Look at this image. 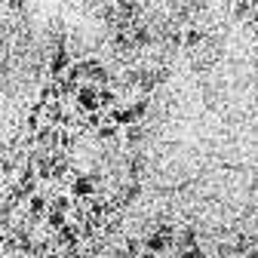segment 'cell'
<instances>
[{
  "label": "cell",
  "mask_w": 258,
  "mask_h": 258,
  "mask_svg": "<svg viewBox=\"0 0 258 258\" xmlns=\"http://www.w3.org/2000/svg\"><path fill=\"white\" fill-rule=\"evenodd\" d=\"M99 92L102 89H95L92 83H83V86H77V92H74V102H77V108L80 111H99Z\"/></svg>",
  "instance_id": "obj_1"
},
{
  "label": "cell",
  "mask_w": 258,
  "mask_h": 258,
  "mask_svg": "<svg viewBox=\"0 0 258 258\" xmlns=\"http://www.w3.org/2000/svg\"><path fill=\"white\" fill-rule=\"evenodd\" d=\"M92 194H95V178H92V175H74V178H71V197L89 200Z\"/></svg>",
  "instance_id": "obj_2"
},
{
  "label": "cell",
  "mask_w": 258,
  "mask_h": 258,
  "mask_svg": "<svg viewBox=\"0 0 258 258\" xmlns=\"http://www.w3.org/2000/svg\"><path fill=\"white\" fill-rule=\"evenodd\" d=\"M68 68H71V55H68V49H64V46H58L52 52V58H49V74L52 77H61Z\"/></svg>",
  "instance_id": "obj_3"
},
{
  "label": "cell",
  "mask_w": 258,
  "mask_h": 258,
  "mask_svg": "<svg viewBox=\"0 0 258 258\" xmlns=\"http://www.w3.org/2000/svg\"><path fill=\"white\" fill-rule=\"evenodd\" d=\"M169 246H172V243H169L166 237H160L157 231H154V234H148V237H145V243H142V249H145V252H154V255H160V252H166Z\"/></svg>",
  "instance_id": "obj_4"
},
{
  "label": "cell",
  "mask_w": 258,
  "mask_h": 258,
  "mask_svg": "<svg viewBox=\"0 0 258 258\" xmlns=\"http://www.w3.org/2000/svg\"><path fill=\"white\" fill-rule=\"evenodd\" d=\"M111 123H117L120 129H126V126H133V123H139L136 120V114H133V108H111Z\"/></svg>",
  "instance_id": "obj_5"
},
{
  "label": "cell",
  "mask_w": 258,
  "mask_h": 258,
  "mask_svg": "<svg viewBox=\"0 0 258 258\" xmlns=\"http://www.w3.org/2000/svg\"><path fill=\"white\" fill-rule=\"evenodd\" d=\"M126 145H142L145 142V129L139 126V123H133V126H126Z\"/></svg>",
  "instance_id": "obj_6"
},
{
  "label": "cell",
  "mask_w": 258,
  "mask_h": 258,
  "mask_svg": "<svg viewBox=\"0 0 258 258\" xmlns=\"http://www.w3.org/2000/svg\"><path fill=\"white\" fill-rule=\"evenodd\" d=\"M99 108H102V111L117 108V92H114V89H102V92H99Z\"/></svg>",
  "instance_id": "obj_7"
},
{
  "label": "cell",
  "mask_w": 258,
  "mask_h": 258,
  "mask_svg": "<svg viewBox=\"0 0 258 258\" xmlns=\"http://www.w3.org/2000/svg\"><path fill=\"white\" fill-rule=\"evenodd\" d=\"M28 212H31V215H43V212H46V200L40 197V194H31V200H28Z\"/></svg>",
  "instance_id": "obj_8"
},
{
  "label": "cell",
  "mask_w": 258,
  "mask_h": 258,
  "mask_svg": "<svg viewBox=\"0 0 258 258\" xmlns=\"http://www.w3.org/2000/svg\"><path fill=\"white\" fill-rule=\"evenodd\" d=\"M117 133H120L117 123H102L99 126V142H111V139H117Z\"/></svg>",
  "instance_id": "obj_9"
},
{
  "label": "cell",
  "mask_w": 258,
  "mask_h": 258,
  "mask_svg": "<svg viewBox=\"0 0 258 258\" xmlns=\"http://www.w3.org/2000/svg\"><path fill=\"white\" fill-rule=\"evenodd\" d=\"M181 43H184V46H200V43H203V31H197V28H187V34L181 37Z\"/></svg>",
  "instance_id": "obj_10"
},
{
  "label": "cell",
  "mask_w": 258,
  "mask_h": 258,
  "mask_svg": "<svg viewBox=\"0 0 258 258\" xmlns=\"http://www.w3.org/2000/svg\"><path fill=\"white\" fill-rule=\"evenodd\" d=\"M49 209H55V212H64V215H68V209H71V197H55Z\"/></svg>",
  "instance_id": "obj_11"
},
{
  "label": "cell",
  "mask_w": 258,
  "mask_h": 258,
  "mask_svg": "<svg viewBox=\"0 0 258 258\" xmlns=\"http://www.w3.org/2000/svg\"><path fill=\"white\" fill-rule=\"evenodd\" d=\"M178 255H181V258H206L200 246H184V249H178Z\"/></svg>",
  "instance_id": "obj_12"
},
{
  "label": "cell",
  "mask_w": 258,
  "mask_h": 258,
  "mask_svg": "<svg viewBox=\"0 0 258 258\" xmlns=\"http://www.w3.org/2000/svg\"><path fill=\"white\" fill-rule=\"evenodd\" d=\"M133 114H136V120H142V117L148 114V99H139V102L133 105Z\"/></svg>",
  "instance_id": "obj_13"
},
{
  "label": "cell",
  "mask_w": 258,
  "mask_h": 258,
  "mask_svg": "<svg viewBox=\"0 0 258 258\" xmlns=\"http://www.w3.org/2000/svg\"><path fill=\"white\" fill-rule=\"evenodd\" d=\"M136 43H139V46H148V43H151V34H148L145 28H139V31H136Z\"/></svg>",
  "instance_id": "obj_14"
},
{
  "label": "cell",
  "mask_w": 258,
  "mask_h": 258,
  "mask_svg": "<svg viewBox=\"0 0 258 258\" xmlns=\"http://www.w3.org/2000/svg\"><path fill=\"white\" fill-rule=\"evenodd\" d=\"M234 13H237V19H243V16L249 13V0H240V4H237V10H234Z\"/></svg>",
  "instance_id": "obj_15"
},
{
  "label": "cell",
  "mask_w": 258,
  "mask_h": 258,
  "mask_svg": "<svg viewBox=\"0 0 258 258\" xmlns=\"http://www.w3.org/2000/svg\"><path fill=\"white\" fill-rule=\"evenodd\" d=\"M108 4H117V7H126V4H129V0H108Z\"/></svg>",
  "instance_id": "obj_16"
},
{
  "label": "cell",
  "mask_w": 258,
  "mask_h": 258,
  "mask_svg": "<svg viewBox=\"0 0 258 258\" xmlns=\"http://www.w3.org/2000/svg\"><path fill=\"white\" fill-rule=\"evenodd\" d=\"M139 258H157V255H154V252H145V249H142V255H139Z\"/></svg>",
  "instance_id": "obj_17"
}]
</instances>
